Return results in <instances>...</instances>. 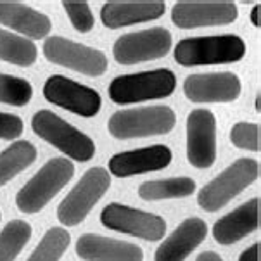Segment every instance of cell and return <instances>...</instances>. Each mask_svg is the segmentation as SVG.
Here are the masks:
<instances>
[{"label": "cell", "instance_id": "1", "mask_svg": "<svg viewBox=\"0 0 261 261\" xmlns=\"http://www.w3.org/2000/svg\"><path fill=\"white\" fill-rule=\"evenodd\" d=\"M175 61L180 66H211L237 63L246 56V43L237 35L184 38L175 47Z\"/></svg>", "mask_w": 261, "mask_h": 261}, {"label": "cell", "instance_id": "2", "mask_svg": "<svg viewBox=\"0 0 261 261\" xmlns=\"http://www.w3.org/2000/svg\"><path fill=\"white\" fill-rule=\"evenodd\" d=\"M74 175V165L66 158H54L17 192L16 206L26 215L38 213L57 196Z\"/></svg>", "mask_w": 261, "mask_h": 261}, {"label": "cell", "instance_id": "3", "mask_svg": "<svg viewBox=\"0 0 261 261\" xmlns=\"http://www.w3.org/2000/svg\"><path fill=\"white\" fill-rule=\"evenodd\" d=\"M176 125V114L168 106H150L139 109H123L108 121L109 134L116 139H142V137L170 134Z\"/></svg>", "mask_w": 261, "mask_h": 261}, {"label": "cell", "instance_id": "4", "mask_svg": "<svg viewBox=\"0 0 261 261\" xmlns=\"http://www.w3.org/2000/svg\"><path fill=\"white\" fill-rule=\"evenodd\" d=\"M32 130L40 139L54 145L74 161L87 163L95 156L94 140L52 111L42 109L35 114L32 119Z\"/></svg>", "mask_w": 261, "mask_h": 261}, {"label": "cell", "instance_id": "5", "mask_svg": "<svg viewBox=\"0 0 261 261\" xmlns=\"http://www.w3.org/2000/svg\"><path fill=\"white\" fill-rule=\"evenodd\" d=\"M176 88V76L170 69L132 73L116 76L109 85V99L116 104H134L170 97Z\"/></svg>", "mask_w": 261, "mask_h": 261}, {"label": "cell", "instance_id": "6", "mask_svg": "<svg viewBox=\"0 0 261 261\" xmlns=\"http://www.w3.org/2000/svg\"><path fill=\"white\" fill-rule=\"evenodd\" d=\"M259 178V163L249 158L237 159L233 165H230L227 170L206 184L204 187L199 190L197 202L204 211L220 210L232 201L237 194H241L246 187L254 184Z\"/></svg>", "mask_w": 261, "mask_h": 261}, {"label": "cell", "instance_id": "7", "mask_svg": "<svg viewBox=\"0 0 261 261\" xmlns=\"http://www.w3.org/2000/svg\"><path fill=\"white\" fill-rule=\"evenodd\" d=\"M109 185L111 176L104 168H90L57 207V220L66 227L82 223L92 207L108 192Z\"/></svg>", "mask_w": 261, "mask_h": 261}, {"label": "cell", "instance_id": "8", "mask_svg": "<svg viewBox=\"0 0 261 261\" xmlns=\"http://www.w3.org/2000/svg\"><path fill=\"white\" fill-rule=\"evenodd\" d=\"M100 223L106 228L134 236L144 241H159L166 233V222L158 215L135 207L111 202L100 213Z\"/></svg>", "mask_w": 261, "mask_h": 261}, {"label": "cell", "instance_id": "9", "mask_svg": "<svg viewBox=\"0 0 261 261\" xmlns=\"http://www.w3.org/2000/svg\"><path fill=\"white\" fill-rule=\"evenodd\" d=\"M171 48V33L166 28H149L126 33L113 45L114 61L119 64H137L165 57Z\"/></svg>", "mask_w": 261, "mask_h": 261}, {"label": "cell", "instance_id": "10", "mask_svg": "<svg viewBox=\"0 0 261 261\" xmlns=\"http://www.w3.org/2000/svg\"><path fill=\"white\" fill-rule=\"evenodd\" d=\"M45 59L87 76H100L108 69V59L100 50L63 37H50L43 43Z\"/></svg>", "mask_w": 261, "mask_h": 261}, {"label": "cell", "instance_id": "11", "mask_svg": "<svg viewBox=\"0 0 261 261\" xmlns=\"http://www.w3.org/2000/svg\"><path fill=\"white\" fill-rule=\"evenodd\" d=\"M43 95L50 104L68 109L69 113L83 118L95 116L102 106L99 92L63 74H54L47 80L43 85Z\"/></svg>", "mask_w": 261, "mask_h": 261}, {"label": "cell", "instance_id": "12", "mask_svg": "<svg viewBox=\"0 0 261 261\" xmlns=\"http://www.w3.org/2000/svg\"><path fill=\"white\" fill-rule=\"evenodd\" d=\"M187 159L201 170L216 159V119L207 109H194L187 118Z\"/></svg>", "mask_w": 261, "mask_h": 261}, {"label": "cell", "instance_id": "13", "mask_svg": "<svg viewBox=\"0 0 261 261\" xmlns=\"http://www.w3.org/2000/svg\"><path fill=\"white\" fill-rule=\"evenodd\" d=\"M241 88V80L230 71L190 74L184 82V94L192 102H233Z\"/></svg>", "mask_w": 261, "mask_h": 261}, {"label": "cell", "instance_id": "14", "mask_svg": "<svg viewBox=\"0 0 261 261\" xmlns=\"http://www.w3.org/2000/svg\"><path fill=\"white\" fill-rule=\"evenodd\" d=\"M237 16L233 2H178L171 11V21L180 30L230 24Z\"/></svg>", "mask_w": 261, "mask_h": 261}, {"label": "cell", "instance_id": "15", "mask_svg": "<svg viewBox=\"0 0 261 261\" xmlns=\"http://www.w3.org/2000/svg\"><path fill=\"white\" fill-rule=\"evenodd\" d=\"M171 150L166 145H149V147L119 152L109 159V171L114 176L126 178V176L142 175L149 171H159L171 163Z\"/></svg>", "mask_w": 261, "mask_h": 261}, {"label": "cell", "instance_id": "16", "mask_svg": "<svg viewBox=\"0 0 261 261\" xmlns=\"http://www.w3.org/2000/svg\"><path fill=\"white\" fill-rule=\"evenodd\" d=\"M259 211H261V199L254 197L244 202L237 210L230 211L228 215L222 216L213 227V237L218 244L228 246L236 244L241 239L249 236L251 232L259 228Z\"/></svg>", "mask_w": 261, "mask_h": 261}, {"label": "cell", "instance_id": "17", "mask_svg": "<svg viewBox=\"0 0 261 261\" xmlns=\"http://www.w3.org/2000/svg\"><path fill=\"white\" fill-rule=\"evenodd\" d=\"M76 254L85 261H144L139 246L95 233H85L78 239Z\"/></svg>", "mask_w": 261, "mask_h": 261}, {"label": "cell", "instance_id": "18", "mask_svg": "<svg viewBox=\"0 0 261 261\" xmlns=\"http://www.w3.org/2000/svg\"><path fill=\"white\" fill-rule=\"evenodd\" d=\"M207 236V225L201 218L184 220L175 232L161 242L156 249L154 261H185V258L201 244Z\"/></svg>", "mask_w": 261, "mask_h": 261}, {"label": "cell", "instance_id": "19", "mask_svg": "<svg viewBox=\"0 0 261 261\" xmlns=\"http://www.w3.org/2000/svg\"><path fill=\"white\" fill-rule=\"evenodd\" d=\"M166 11V4L159 0L144 2H108L100 9V21L106 28L118 30L123 26L147 23L159 19Z\"/></svg>", "mask_w": 261, "mask_h": 261}, {"label": "cell", "instance_id": "20", "mask_svg": "<svg viewBox=\"0 0 261 261\" xmlns=\"http://www.w3.org/2000/svg\"><path fill=\"white\" fill-rule=\"evenodd\" d=\"M0 24L28 38L40 40L50 33V19L21 2H0Z\"/></svg>", "mask_w": 261, "mask_h": 261}, {"label": "cell", "instance_id": "21", "mask_svg": "<svg viewBox=\"0 0 261 261\" xmlns=\"http://www.w3.org/2000/svg\"><path fill=\"white\" fill-rule=\"evenodd\" d=\"M37 159V149L28 140H16L0 152V187L26 170Z\"/></svg>", "mask_w": 261, "mask_h": 261}, {"label": "cell", "instance_id": "22", "mask_svg": "<svg viewBox=\"0 0 261 261\" xmlns=\"http://www.w3.org/2000/svg\"><path fill=\"white\" fill-rule=\"evenodd\" d=\"M196 192V182L187 176L166 180H150L139 187V196L144 201H161V199L187 197Z\"/></svg>", "mask_w": 261, "mask_h": 261}, {"label": "cell", "instance_id": "23", "mask_svg": "<svg viewBox=\"0 0 261 261\" xmlns=\"http://www.w3.org/2000/svg\"><path fill=\"white\" fill-rule=\"evenodd\" d=\"M0 59L16 66H32L37 61V45L32 40L0 28Z\"/></svg>", "mask_w": 261, "mask_h": 261}, {"label": "cell", "instance_id": "24", "mask_svg": "<svg viewBox=\"0 0 261 261\" xmlns=\"http://www.w3.org/2000/svg\"><path fill=\"white\" fill-rule=\"evenodd\" d=\"M32 239V225L12 220L0 232V261H14Z\"/></svg>", "mask_w": 261, "mask_h": 261}, {"label": "cell", "instance_id": "25", "mask_svg": "<svg viewBox=\"0 0 261 261\" xmlns=\"http://www.w3.org/2000/svg\"><path fill=\"white\" fill-rule=\"evenodd\" d=\"M69 242H71V236L64 228H50L40 241V244L28 258V261H59L61 256L68 249Z\"/></svg>", "mask_w": 261, "mask_h": 261}, {"label": "cell", "instance_id": "26", "mask_svg": "<svg viewBox=\"0 0 261 261\" xmlns=\"http://www.w3.org/2000/svg\"><path fill=\"white\" fill-rule=\"evenodd\" d=\"M33 88L28 80L0 73V102L9 106H26L32 100Z\"/></svg>", "mask_w": 261, "mask_h": 261}, {"label": "cell", "instance_id": "27", "mask_svg": "<svg viewBox=\"0 0 261 261\" xmlns=\"http://www.w3.org/2000/svg\"><path fill=\"white\" fill-rule=\"evenodd\" d=\"M230 140L239 149L253 152L261 150V126L256 123H236L230 132Z\"/></svg>", "mask_w": 261, "mask_h": 261}, {"label": "cell", "instance_id": "28", "mask_svg": "<svg viewBox=\"0 0 261 261\" xmlns=\"http://www.w3.org/2000/svg\"><path fill=\"white\" fill-rule=\"evenodd\" d=\"M63 9L68 14L69 21L74 26V30L80 33H88L95 24L94 14L90 11V6L87 2H64Z\"/></svg>", "mask_w": 261, "mask_h": 261}, {"label": "cell", "instance_id": "29", "mask_svg": "<svg viewBox=\"0 0 261 261\" xmlns=\"http://www.w3.org/2000/svg\"><path fill=\"white\" fill-rule=\"evenodd\" d=\"M24 132L23 119L11 113H0V139L14 140Z\"/></svg>", "mask_w": 261, "mask_h": 261}, {"label": "cell", "instance_id": "30", "mask_svg": "<svg viewBox=\"0 0 261 261\" xmlns=\"http://www.w3.org/2000/svg\"><path fill=\"white\" fill-rule=\"evenodd\" d=\"M259 253H261V244L256 242L251 247H247L244 253L241 254L239 261H259Z\"/></svg>", "mask_w": 261, "mask_h": 261}, {"label": "cell", "instance_id": "31", "mask_svg": "<svg viewBox=\"0 0 261 261\" xmlns=\"http://www.w3.org/2000/svg\"><path fill=\"white\" fill-rule=\"evenodd\" d=\"M251 23H253L256 28L261 26V4H258V6H254L251 9Z\"/></svg>", "mask_w": 261, "mask_h": 261}, {"label": "cell", "instance_id": "32", "mask_svg": "<svg viewBox=\"0 0 261 261\" xmlns=\"http://www.w3.org/2000/svg\"><path fill=\"white\" fill-rule=\"evenodd\" d=\"M196 261H223V259L216 253H213V251H204V253H201L197 256Z\"/></svg>", "mask_w": 261, "mask_h": 261}, {"label": "cell", "instance_id": "33", "mask_svg": "<svg viewBox=\"0 0 261 261\" xmlns=\"http://www.w3.org/2000/svg\"><path fill=\"white\" fill-rule=\"evenodd\" d=\"M256 111L261 113V94H258V97H256Z\"/></svg>", "mask_w": 261, "mask_h": 261}, {"label": "cell", "instance_id": "34", "mask_svg": "<svg viewBox=\"0 0 261 261\" xmlns=\"http://www.w3.org/2000/svg\"><path fill=\"white\" fill-rule=\"evenodd\" d=\"M0 220H2V213H0Z\"/></svg>", "mask_w": 261, "mask_h": 261}]
</instances>
